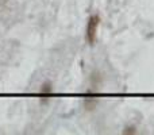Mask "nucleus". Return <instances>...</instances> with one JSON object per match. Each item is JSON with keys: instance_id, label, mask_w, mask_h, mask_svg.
Wrapping results in <instances>:
<instances>
[{"instance_id": "obj_1", "label": "nucleus", "mask_w": 154, "mask_h": 135, "mask_svg": "<svg viewBox=\"0 0 154 135\" xmlns=\"http://www.w3.org/2000/svg\"><path fill=\"white\" fill-rule=\"evenodd\" d=\"M99 24H100V18H99V15L91 16L89 20H88V24H87V41L89 45H93V43H95Z\"/></svg>"}, {"instance_id": "obj_2", "label": "nucleus", "mask_w": 154, "mask_h": 135, "mask_svg": "<svg viewBox=\"0 0 154 135\" xmlns=\"http://www.w3.org/2000/svg\"><path fill=\"white\" fill-rule=\"evenodd\" d=\"M51 92V87H50V84H43L42 85V88H41V93H50Z\"/></svg>"}, {"instance_id": "obj_3", "label": "nucleus", "mask_w": 154, "mask_h": 135, "mask_svg": "<svg viewBox=\"0 0 154 135\" xmlns=\"http://www.w3.org/2000/svg\"><path fill=\"white\" fill-rule=\"evenodd\" d=\"M135 133H137V130L134 127H128L127 130L123 131V134H135Z\"/></svg>"}]
</instances>
